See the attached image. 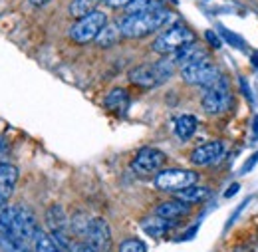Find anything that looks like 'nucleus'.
<instances>
[{"mask_svg":"<svg viewBox=\"0 0 258 252\" xmlns=\"http://www.w3.org/2000/svg\"><path fill=\"white\" fill-rule=\"evenodd\" d=\"M123 38V32L119 28V24H105V28L99 32V36L96 38V44L99 48H111L115 46L119 40Z\"/></svg>","mask_w":258,"mask_h":252,"instance_id":"nucleus-19","label":"nucleus"},{"mask_svg":"<svg viewBox=\"0 0 258 252\" xmlns=\"http://www.w3.org/2000/svg\"><path fill=\"white\" fill-rule=\"evenodd\" d=\"M90 222L92 217H88L86 213H76L72 219H70V230L78 236H82L86 240V234H88V228H90Z\"/></svg>","mask_w":258,"mask_h":252,"instance_id":"nucleus-23","label":"nucleus"},{"mask_svg":"<svg viewBox=\"0 0 258 252\" xmlns=\"http://www.w3.org/2000/svg\"><path fill=\"white\" fill-rule=\"evenodd\" d=\"M119 252H147V246L137 238H127L119 244Z\"/></svg>","mask_w":258,"mask_h":252,"instance_id":"nucleus-25","label":"nucleus"},{"mask_svg":"<svg viewBox=\"0 0 258 252\" xmlns=\"http://www.w3.org/2000/svg\"><path fill=\"white\" fill-rule=\"evenodd\" d=\"M195 40H197L195 38V32L189 26H185V24H173V26H169L167 30H163L155 38L153 50L157 54H161V56H173L181 48H185L187 44H191Z\"/></svg>","mask_w":258,"mask_h":252,"instance_id":"nucleus-3","label":"nucleus"},{"mask_svg":"<svg viewBox=\"0 0 258 252\" xmlns=\"http://www.w3.org/2000/svg\"><path fill=\"white\" fill-rule=\"evenodd\" d=\"M236 191H238V185H232V187H228V191H226L225 195H226V197H232Z\"/></svg>","mask_w":258,"mask_h":252,"instance_id":"nucleus-32","label":"nucleus"},{"mask_svg":"<svg viewBox=\"0 0 258 252\" xmlns=\"http://www.w3.org/2000/svg\"><path fill=\"white\" fill-rule=\"evenodd\" d=\"M105 107L113 113H123L129 105V94L123 90V88H115L111 90L109 94L105 95Z\"/></svg>","mask_w":258,"mask_h":252,"instance_id":"nucleus-17","label":"nucleus"},{"mask_svg":"<svg viewBox=\"0 0 258 252\" xmlns=\"http://www.w3.org/2000/svg\"><path fill=\"white\" fill-rule=\"evenodd\" d=\"M173 14L167 8H159L145 14H125L117 24L125 38H145L169 24Z\"/></svg>","mask_w":258,"mask_h":252,"instance_id":"nucleus-1","label":"nucleus"},{"mask_svg":"<svg viewBox=\"0 0 258 252\" xmlns=\"http://www.w3.org/2000/svg\"><path fill=\"white\" fill-rule=\"evenodd\" d=\"M173 226V221H167L159 215H153V217H147L141 221V228L151 236V238H163L169 228Z\"/></svg>","mask_w":258,"mask_h":252,"instance_id":"nucleus-15","label":"nucleus"},{"mask_svg":"<svg viewBox=\"0 0 258 252\" xmlns=\"http://www.w3.org/2000/svg\"><path fill=\"white\" fill-rule=\"evenodd\" d=\"M191 213V205L189 203H185V201H181V199H171V201H163L157 205V209H155V215H159L163 219H167V221H179V219H183V217H187Z\"/></svg>","mask_w":258,"mask_h":252,"instance_id":"nucleus-14","label":"nucleus"},{"mask_svg":"<svg viewBox=\"0 0 258 252\" xmlns=\"http://www.w3.org/2000/svg\"><path fill=\"white\" fill-rule=\"evenodd\" d=\"M207 38H209V42H211L215 48H219V46H221V40H219V38H215V36H213V32H207Z\"/></svg>","mask_w":258,"mask_h":252,"instance_id":"nucleus-29","label":"nucleus"},{"mask_svg":"<svg viewBox=\"0 0 258 252\" xmlns=\"http://www.w3.org/2000/svg\"><path fill=\"white\" fill-rule=\"evenodd\" d=\"M197 127H199V119H197L195 115H191V113H183V115H179V117L175 119L173 131H175V135H177L181 141H187V139H191L195 135Z\"/></svg>","mask_w":258,"mask_h":252,"instance_id":"nucleus-16","label":"nucleus"},{"mask_svg":"<svg viewBox=\"0 0 258 252\" xmlns=\"http://www.w3.org/2000/svg\"><path fill=\"white\" fill-rule=\"evenodd\" d=\"M167 163V155L157 147H141L131 161L133 173L139 177H155L159 171H163Z\"/></svg>","mask_w":258,"mask_h":252,"instance_id":"nucleus-7","label":"nucleus"},{"mask_svg":"<svg viewBox=\"0 0 258 252\" xmlns=\"http://www.w3.org/2000/svg\"><path fill=\"white\" fill-rule=\"evenodd\" d=\"M32 6H36V8H42V6H46V4H50L52 0H28Z\"/></svg>","mask_w":258,"mask_h":252,"instance_id":"nucleus-30","label":"nucleus"},{"mask_svg":"<svg viewBox=\"0 0 258 252\" xmlns=\"http://www.w3.org/2000/svg\"><path fill=\"white\" fill-rule=\"evenodd\" d=\"M225 36H226V38H228V42H230V44H236V46H242V40H240L238 36H234L232 32H226Z\"/></svg>","mask_w":258,"mask_h":252,"instance_id":"nucleus-28","label":"nucleus"},{"mask_svg":"<svg viewBox=\"0 0 258 252\" xmlns=\"http://www.w3.org/2000/svg\"><path fill=\"white\" fill-rule=\"evenodd\" d=\"M86 242L92 244L97 252H109L113 238H111V228L109 222L105 221L103 217H92L88 234H86Z\"/></svg>","mask_w":258,"mask_h":252,"instance_id":"nucleus-10","label":"nucleus"},{"mask_svg":"<svg viewBox=\"0 0 258 252\" xmlns=\"http://www.w3.org/2000/svg\"><path fill=\"white\" fill-rule=\"evenodd\" d=\"M256 161H258V153H256V155H254V157H252V159H250V163H246V165L242 167V173H246L248 169H252V165H254Z\"/></svg>","mask_w":258,"mask_h":252,"instance_id":"nucleus-31","label":"nucleus"},{"mask_svg":"<svg viewBox=\"0 0 258 252\" xmlns=\"http://www.w3.org/2000/svg\"><path fill=\"white\" fill-rule=\"evenodd\" d=\"M0 250L2 252H34L28 248V242L22 238L10 234V232H0Z\"/></svg>","mask_w":258,"mask_h":252,"instance_id":"nucleus-21","label":"nucleus"},{"mask_svg":"<svg viewBox=\"0 0 258 252\" xmlns=\"http://www.w3.org/2000/svg\"><path fill=\"white\" fill-rule=\"evenodd\" d=\"M201 105H203L205 113H209V115H221L230 109L232 94H230V86H228V80L225 76H221L213 86L205 88Z\"/></svg>","mask_w":258,"mask_h":252,"instance_id":"nucleus-5","label":"nucleus"},{"mask_svg":"<svg viewBox=\"0 0 258 252\" xmlns=\"http://www.w3.org/2000/svg\"><path fill=\"white\" fill-rule=\"evenodd\" d=\"M18 177L20 171L16 165L12 163H0V201H10V197L14 195V189L18 185Z\"/></svg>","mask_w":258,"mask_h":252,"instance_id":"nucleus-13","label":"nucleus"},{"mask_svg":"<svg viewBox=\"0 0 258 252\" xmlns=\"http://www.w3.org/2000/svg\"><path fill=\"white\" fill-rule=\"evenodd\" d=\"M203 60H209V52L203 44H199L197 40L187 44L185 48H181L177 54H173V62L177 68H187V66H193V64H199Z\"/></svg>","mask_w":258,"mask_h":252,"instance_id":"nucleus-12","label":"nucleus"},{"mask_svg":"<svg viewBox=\"0 0 258 252\" xmlns=\"http://www.w3.org/2000/svg\"><path fill=\"white\" fill-rule=\"evenodd\" d=\"M175 68L177 66L173 62V58L165 56L159 62L141 64V66L133 68L129 72V80H131V84H135L139 88H157L175 74Z\"/></svg>","mask_w":258,"mask_h":252,"instance_id":"nucleus-2","label":"nucleus"},{"mask_svg":"<svg viewBox=\"0 0 258 252\" xmlns=\"http://www.w3.org/2000/svg\"><path fill=\"white\" fill-rule=\"evenodd\" d=\"M38 230L40 228L32 209H28L26 205L10 207V234L22 238L24 242H32Z\"/></svg>","mask_w":258,"mask_h":252,"instance_id":"nucleus-6","label":"nucleus"},{"mask_svg":"<svg viewBox=\"0 0 258 252\" xmlns=\"http://www.w3.org/2000/svg\"><path fill=\"white\" fill-rule=\"evenodd\" d=\"M107 24V14L103 10H92L90 14L78 18L72 28H70V40L76 44H90L96 42V38L99 36V32L105 28Z\"/></svg>","mask_w":258,"mask_h":252,"instance_id":"nucleus-4","label":"nucleus"},{"mask_svg":"<svg viewBox=\"0 0 258 252\" xmlns=\"http://www.w3.org/2000/svg\"><path fill=\"white\" fill-rule=\"evenodd\" d=\"M68 252H97V250L92 244H88V242H72Z\"/></svg>","mask_w":258,"mask_h":252,"instance_id":"nucleus-26","label":"nucleus"},{"mask_svg":"<svg viewBox=\"0 0 258 252\" xmlns=\"http://www.w3.org/2000/svg\"><path fill=\"white\" fill-rule=\"evenodd\" d=\"M221 70L211 62V60H203L199 64H193V66H187L181 70V78L185 80V84L189 86H199V88H209L213 86L219 78H221Z\"/></svg>","mask_w":258,"mask_h":252,"instance_id":"nucleus-9","label":"nucleus"},{"mask_svg":"<svg viewBox=\"0 0 258 252\" xmlns=\"http://www.w3.org/2000/svg\"><path fill=\"white\" fill-rule=\"evenodd\" d=\"M32 250L34 252H64L60 248V244L54 240V236H52L50 232L42 230V228H40V230L36 232V236H34Z\"/></svg>","mask_w":258,"mask_h":252,"instance_id":"nucleus-20","label":"nucleus"},{"mask_svg":"<svg viewBox=\"0 0 258 252\" xmlns=\"http://www.w3.org/2000/svg\"><path fill=\"white\" fill-rule=\"evenodd\" d=\"M197 179L199 175L191 169H163L155 175V187L165 193H177L195 185Z\"/></svg>","mask_w":258,"mask_h":252,"instance_id":"nucleus-8","label":"nucleus"},{"mask_svg":"<svg viewBox=\"0 0 258 252\" xmlns=\"http://www.w3.org/2000/svg\"><path fill=\"white\" fill-rule=\"evenodd\" d=\"M173 195H175V199H181V201L193 205V203H203V201H207V199L211 197V189H209V187H199V185L195 183L191 187H185V189L177 191V193H173Z\"/></svg>","mask_w":258,"mask_h":252,"instance_id":"nucleus-18","label":"nucleus"},{"mask_svg":"<svg viewBox=\"0 0 258 252\" xmlns=\"http://www.w3.org/2000/svg\"><path fill=\"white\" fill-rule=\"evenodd\" d=\"M226 155V147L223 141H209L203 143L199 147H195L189 155V161L195 167H211L215 163H219Z\"/></svg>","mask_w":258,"mask_h":252,"instance_id":"nucleus-11","label":"nucleus"},{"mask_svg":"<svg viewBox=\"0 0 258 252\" xmlns=\"http://www.w3.org/2000/svg\"><path fill=\"white\" fill-rule=\"evenodd\" d=\"M159 8H165L161 0H133L123 10L127 14H145V12H153V10H159Z\"/></svg>","mask_w":258,"mask_h":252,"instance_id":"nucleus-22","label":"nucleus"},{"mask_svg":"<svg viewBox=\"0 0 258 252\" xmlns=\"http://www.w3.org/2000/svg\"><path fill=\"white\" fill-rule=\"evenodd\" d=\"M94 4H96V0H72L70 2V14L74 18H82V16L90 14L92 10H96Z\"/></svg>","mask_w":258,"mask_h":252,"instance_id":"nucleus-24","label":"nucleus"},{"mask_svg":"<svg viewBox=\"0 0 258 252\" xmlns=\"http://www.w3.org/2000/svg\"><path fill=\"white\" fill-rule=\"evenodd\" d=\"M109 8H127L133 0H105Z\"/></svg>","mask_w":258,"mask_h":252,"instance_id":"nucleus-27","label":"nucleus"}]
</instances>
